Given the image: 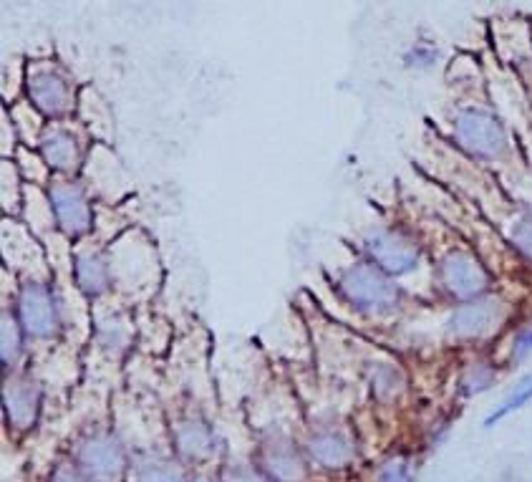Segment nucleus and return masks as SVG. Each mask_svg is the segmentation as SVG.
<instances>
[{
  "label": "nucleus",
  "mask_w": 532,
  "mask_h": 482,
  "mask_svg": "<svg viewBox=\"0 0 532 482\" xmlns=\"http://www.w3.org/2000/svg\"><path fill=\"white\" fill-rule=\"evenodd\" d=\"M338 293L353 311H359L366 318H389L404 303L399 283L381 273L369 260L348 265L336 281Z\"/></svg>",
  "instance_id": "f257e3e1"
},
{
  "label": "nucleus",
  "mask_w": 532,
  "mask_h": 482,
  "mask_svg": "<svg viewBox=\"0 0 532 482\" xmlns=\"http://www.w3.org/2000/svg\"><path fill=\"white\" fill-rule=\"evenodd\" d=\"M434 283L439 293L457 306L487 296L492 288V276L472 250L454 248L437 260Z\"/></svg>",
  "instance_id": "f03ea898"
},
{
  "label": "nucleus",
  "mask_w": 532,
  "mask_h": 482,
  "mask_svg": "<svg viewBox=\"0 0 532 482\" xmlns=\"http://www.w3.org/2000/svg\"><path fill=\"white\" fill-rule=\"evenodd\" d=\"M26 96L48 122H64L76 106L71 76L53 61H33L26 71Z\"/></svg>",
  "instance_id": "7ed1b4c3"
},
{
  "label": "nucleus",
  "mask_w": 532,
  "mask_h": 482,
  "mask_svg": "<svg viewBox=\"0 0 532 482\" xmlns=\"http://www.w3.org/2000/svg\"><path fill=\"white\" fill-rule=\"evenodd\" d=\"M13 311L21 321L23 334L31 341H51L64 329V313L56 291L51 283L38 278H26L21 283Z\"/></svg>",
  "instance_id": "20e7f679"
},
{
  "label": "nucleus",
  "mask_w": 532,
  "mask_h": 482,
  "mask_svg": "<svg viewBox=\"0 0 532 482\" xmlns=\"http://www.w3.org/2000/svg\"><path fill=\"white\" fill-rule=\"evenodd\" d=\"M454 142L469 154V157L482 159V162H495L502 159L510 149L505 124L482 106H467L457 112L452 124Z\"/></svg>",
  "instance_id": "39448f33"
},
{
  "label": "nucleus",
  "mask_w": 532,
  "mask_h": 482,
  "mask_svg": "<svg viewBox=\"0 0 532 482\" xmlns=\"http://www.w3.org/2000/svg\"><path fill=\"white\" fill-rule=\"evenodd\" d=\"M507 316H510L507 301L487 293V296L475 298V301L454 306L452 316L447 321V334L454 341H462V344H480V341L500 334Z\"/></svg>",
  "instance_id": "423d86ee"
},
{
  "label": "nucleus",
  "mask_w": 532,
  "mask_h": 482,
  "mask_svg": "<svg viewBox=\"0 0 532 482\" xmlns=\"http://www.w3.org/2000/svg\"><path fill=\"white\" fill-rule=\"evenodd\" d=\"M364 260L389 278L409 276L422 263V245L401 228H374L364 238Z\"/></svg>",
  "instance_id": "0eeeda50"
},
{
  "label": "nucleus",
  "mask_w": 532,
  "mask_h": 482,
  "mask_svg": "<svg viewBox=\"0 0 532 482\" xmlns=\"http://www.w3.org/2000/svg\"><path fill=\"white\" fill-rule=\"evenodd\" d=\"M48 205L51 218L61 235L69 240H81L91 233L94 225V210H91L89 195L84 185L69 177H56L48 185Z\"/></svg>",
  "instance_id": "6e6552de"
},
{
  "label": "nucleus",
  "mask_w": 532,
  "mask_h": 482,
  "mask_svg": "<svg viewBox=\"0 0 532 482\" xmlns=\"http://www.w3.org/2000/svg\"><path fill=\"white\" fill-rule=\"evenodd\" d=\"M74 460L94 482L122 480L129 467L127 450L109 432H96V435H89L84 442H79Z\"/></svg>",
  "instance_id": "1a4fd4ad"
},
{
  "label": "nucleus",
  "mask_w": 532,
  "mask_h": 482,
  "mask_svg": "<svg viewBox=\"0 0 532 482\" xmlns=\"http://www.w3.org/2000/svg\"><path fill=\"white\" fill-rule=\"evenodd\" d=\"M38 152H41L43 165L61 177H74L84 165V142L79 134L71 132L66 124L53 122L46 127L38 139Z\"/></svg>",
  "instance_id": "9d476101"
},
{
  "label": "nucleus",
  "mask_w": 532,
  "mask_h": 482,
  "mask_svg": "<svg viewBox=\"0 0 532 482\" xmlns=\"http://www.w3.org/2000/svg\"><path fill=\"white\" fill-rule=\"evenodd\" d=\"M3 412L13 430L28 432L41 414V389L26 374H11L3 387Z\"/></svg>",
  "instance_id": "9b49d317"
},
{
  "label": "nucleus",
  "mask_w": 532,
  "mask_h": 482,
  "mask_svg": "<svg viewBox=\"0 0 532 482\" xmlns=\"http://www.w3.org/2000/svg\"><path fill=\"white\" fill-rule=\"evenodd\" d=\"M308 452L313 460L323 467H338L351 465V460L356 457V442H353L351 432L341 424H326L318 427L311 437H308Z\"/></svg>",
  "instance_id": "f8f14e48"
},
{
  "label": "nucleus",
  "mask_w": 532,
  "mask_h": 482,
  "mask_svg": "<svg viewBox=\"0 0 532 482\" xmlns=\"http://www.w3.org/2000/svg\"><path fill=\"white\" fill-rule=\"evenodd\" d=\"M111 260L96 248H84L74 255V283L86 298H101L111 288Z\"/></svg>",
  "instance_id": "ddd939ff"
},
{
  "label": "nucleus",
  "mask_w": 532,
  "mask_h": 482,
  "mask_svg": "<svg viewBox=\"0 0 532 482\" xmlns=\"http://www.w3.org/2000/svg\"><path fill=\"white\" fill-rule=\"evenodd\" d=\"M260 460H263L265 475L275 482H303L308 475L306 462L288 440L265 442Z\"/></svg>",
  "instance_id": "4468645a"
},
{
  "label": "nucleus",
  "mask_w": 532,
  "mask_h": 482,
  "mask_svg": "<svg viewBox=\"0 0 532 482\" xmlns=\"http://www.w3.org/2000/svg\"><path fill=\"white\" fill-rule=\"evenodd\" d=\"M174 445H177V452L190 462H200L212 455L210 430H207L200 419H187V422H182L180 427H177V432H174Z\"/></svg>",
  "instance_id": "2eb2a0df"
},
{
  "label": "nucleus",
  "mask_w": 532,
  "mask_h": 482,
  "mask_svg": "<svg viewBox=\"0 0 532 482\" xmlns=\"http://www.w3.org/2000/svg\"><path fill=\"white\" fill-rule=\"evenodd\" d=\"M23 349H26V334L21 329V321H18L13 308H6L3 311V321H0V359H3L6 377L13 374V369L18 366Z\"/></svg>",
  "instance_id": "dca6fc26"
},
{
  "label": "nucleus",
  "mask_w": 532,
  "mask_h": 482,
  "mask_svg": "<svg viewBox=\"0 0 532 482\" xmlns=\"http://www.w3.org/2000/svg\"><path fill=\"white\" fill-rule=\"evenodd\" d=\"M132 482H187V475L174 460L147 457L132 467Z\"/></svg>",
  "instance_id": "f3484780"
},
{
  "label": "nucleus",
  "mask_w": 532,
  "mask_h": 482,
  "mask_svg": "<svg viewBox=\"0 0 532 482\" xmlns=\"http://www.w3.org/2000/svg\"><path fill=\"white\" fill-rule=\"evenodd\" d=\"M532 402V377L522 379L520 384L515 387V392L510 394V397H505L500 402V407L495 409V412H490L485 417V427H495L497 422H502L505 417H510L512 412H520L522 407H527V404Z\"/></svg>",
  "instance_id": "a211bd4d"
},
{
  "label": "nucleus",
  "mask_w": 532,
  "mask_h": 482,
  "mask_svg": "<svg viewBox=\"0 0 532 482\" xmlns=\"http://www.w3.org/2000/svg\"><path fill=\"white\" fill-rule=\"evenodd\" d=\"M492 384H495V371H492V366L485 364V361H477V364H472L464 371L459 387H462L464 397H475V394L490 389Z\"/></svg>",
  "instance_id": "6ab92c4d"
},
{
  "label": "nucleus",
  "mask_w": 532,
  "mask_h": 482,
  "mask_svg": "<svg viewBox=\"0 0 532 482\" xmlns=\"http://www.w3.org/2000/svg\"><path fill=\"white\" fill-rule=\"evenodd\" d=\"M510 238L512 245H515V248L532 263V210L517 218V223L512 225Z\"/></svg>",
  "instance_id": "aec40b11"
},
{
  "label": "nucleus",
  "mask_w": 532,
  "mask_h": 482,
  "mask_svg": "<svg viewBox=\"0 0 532 482\" xmlns=\"http://www.w3.org/2000/svg\"><path fill=\"white\" fill-rule=\"evenodd\" d=\"M414 472H411L406 460H389L379 472V482H411Z\"/></svg>",
  "instance_id": "412c9836"
},
{
  "label": "nucleus",
  "mask_w": 532,
  "mask_h": 482,
  "mask_svg": "<svg viewBox=\"0 0 532 482\" xmlns=\"http://www.w3.org/2000/svg\"><path fill=\"white\" fill-rule=\"evenodd\" d=\"M222 482H270V477L248 465H230L222 470Z\"/></svg>",
  "instance_id": "4be33fe9"
},
{
  "label": "nucleus",
  "mask_w": 532,
  "mask_h": 482,
  "mask_svg": "<svg viewBox=\"0 0 532 482\" xmlns=\"http://www.w3.org/2000/svg\"><path fill=\"white\" fill-rule=\"evenodd\" d=\"M51 482H94L84 470L79 467V462H58L53 467Z\"/></svg>",
  "instance_id": "5701e85b"
},
{
  "label": "nucleus",
  "mask_w": 532,
  "mask_h": 482,
  "mask_svg": "<svg viewBox=\"0 0 532 482\" xmlns=\"http://www.w3.org/2000/svg\"><path fill=\"white\" fill-rule=\"evenodd\" d=\"M530 354H532V321L522 326V329L512 336V349H510V356L515 361L527 359Z\"/></svg>",
  "instance_id": "b1692460"
},
{
  "label": "nucleus",
  "mask_w": 532,
  "mask_h": 482,
  "mask_svg": "<svg viewBox=\"0 0 532 482\" xmlns=\"http://www.w3.org/2000/svg\"><path fill=\"white\" fill-rule=\"evenodd\" d=\"M409 64L427 69V66L434 64V51L429 46H414L409 53Z\"/></svg>",
  "instance_id": "393cba45"
}]
</instances>
